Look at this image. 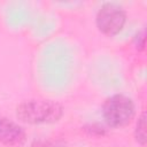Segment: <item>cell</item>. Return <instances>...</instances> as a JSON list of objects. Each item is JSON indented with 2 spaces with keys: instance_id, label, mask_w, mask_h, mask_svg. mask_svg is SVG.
I'll return each mask as SVG.
<instances>
[{
  "instance_id": "4",
  "label": "cell",
  "mask_w": 147,
  "mask_h": 147,
  "mask_svg": "<svg viewBox=\"0 0 147 147\" xmlns=\"http://www.w3.org/2000/svg\"><path fill=\"white\" fill-rule=\"evenodd\" d=\"M25 140V132L14 121L0 116V142L7 146H18Z\"/></svg>"
},
{
  "instance_id": "1",
  "label": "cell",
  "mask_w": 147,
  "mask_h": 147,
  "mask_svg": "<svg viewBox=\"0 0 147 147\" xmlns=\"http://www.w3.org/2000/svg\"><path fill=\"white\" fill-rule=\"evenodd\" d=\"M63 115L60 103L52 100L31 99L21 102L16 108V116L20 121L29 124L54 123Z\"/></svg>"
},
{
  "instance_id": "5",
  "label": "cell",
  "mask_w": 147,
  "mask_h": 147,
  "mask_svg": "<svg viewBox=\"0 0 147 147\" xmlns=\"http://www.w3.org/2000/svg\"><path fill=\"white\" fill-rule=\"evenodd\" d=\"M134 134H136L137 141L140 145H145L146 144L147 138H146V114L145 113L141 114V116L139 117V119L137 122Z\"/></svg>"
},
{
  "instance_id": "2",
  "label": "cell",
  "mask_w": 147,
  "mask_h": 147,
  "mask_svg": "<svg viewBox=\"0 0 147 147\" xmlns=\"http://www.w3.org/2000/svg\"><path fill=\"white\" fill-rule=\"evenodd\" d=\"M134 103L124 94L109 96L102 106V116L111 127L125 126L134 116Z\"/></svg>"
},
{
  "instance_id": "3",
  "label": "cell",
  "mask_w": 147,
  "mask_h": 147,
  "mask_svg": "<svg viewBox=\"0 0 147 147\" xmlns=\"http://www.w3.org/2000/svg\"><path fill=\"white\" fill-rule=\"evenodd\" d=\"M125 22V10L121 6L113 2H107L102 5L98 10L95 17L98 29L107 36L117 34L119 31H122Z\"/></svg>"
}]
</instances>
